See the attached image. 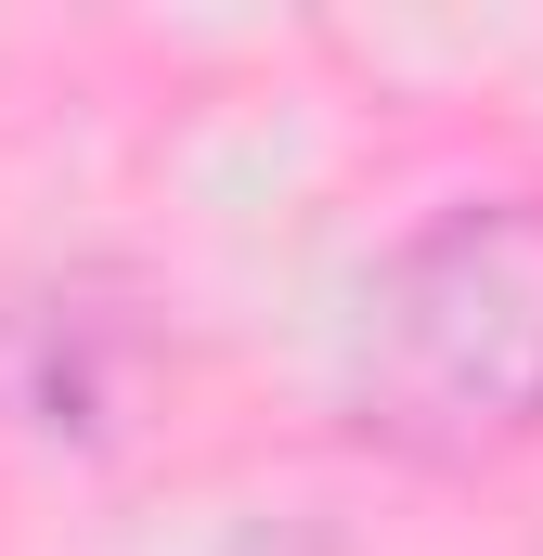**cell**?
I'll list each match as a JSON object with an SVG mask.
<instances>
[{"instance_id":"1","label":"cell","mask_w":543,"mask_h":556,"mask_svg":"<svg viewBox=\"0 0 543 556\" xmlns=\"http://www.w3.org/2000/svg\"><path fill=\"white\" fill-rule=\"evenodd\" d=\"M337 427L402 479H505L543 453V181L440 194L363 273Z\"/></svg>"},{"instance_id":"2","label":"cell","mask_w":543,"mask_h":556,"mask_svg":"<svg viewBox=\"0 0 543 556\" xmlns=\"http://www.w3.org/2000/svg\"><path fill=\"white\" fill-rule=\"evenodd\" d=\"M155 298L104 260L78 273H39L0 298V427L26 440H65V453H104L130 427L142 376H155Z\"/></svg>"}]
</instances>
